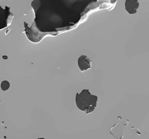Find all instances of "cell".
<instances>
[{
	"label": "cell",
	"instance_id": "obj_4",
	"mask_svg": "<svg viewBox=\"0 0 149 139\" xmlns=\"http://www.w3.org/2000/svg\"><path fill=\"white\" fill-rule=\"evenodd\" d=\"M10 87V83L7 80H3L1 83V88L3 91L8 90Z\"/></svg>",
	"mask_w": 149,
	"mask_h": 139
},
{
	"label": "cell",
	"instance_id": "obj_2",
	"mask_svg": "<svg viewBox=\"0 0 149 139\" xmlns=\"http://www.w3.org/2000/svg\"><path fill=\"white\" fill-rule=\"evenodd\" d=\"M126 10L130 14H134L137 12V9L139 6L137 0H126L125 3Z\"/></svg>",
	"mask_w": 149,
	"mask_h": 139
},
{
	"label": "cell",
	"instance_id": "obj_3",
	"mask_svg": "<svg viewBox=\"0 0 149 139\" xmlns=\"http://www.w3.org/2000/svg\"><path fill=\"white\" fill-rule=\"evenodd\" d=\"M91 60L86 55H81L78 58V66L81 71H84L91 68Z\"/></svg>",
	"mask_w": 149,
	"mask_h": 139
},
{
	"label": "cell",
	"instance_id": "obj_1",
	"mask_svg": "<svg viewBox=\"0 0 149 139\" xmlns=\"http://www.w3.org/2000/svg\"><path fill=\"white\" fill-rule=\"evenodd\" d=\"M75 100L77 107L88 114L94 111L98 97L92 95L88 89H84L80 93H76Z\"/></svg>",
	"mask_w": 149,
	"mask_h": 139
}]
</instances>
